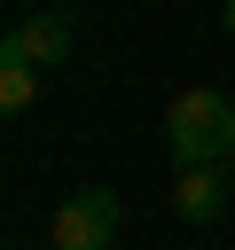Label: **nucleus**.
Returning <instances> with one entry per match:
<instances>
[{"label": "nucleus", "instance_id": "20e7f679", "mask_svg": "<svg viewBox=\"0 0 235 250\" xmlns=\"http://www.w3.org/2000/svg\"><path fill=\"white\" fill-rule=\"evenodd\" d=\"M0 47H16V55H24V62H39V70H63V55H70V16L31 8V16H16V31H8Z\"/></svg>", "mask_w": 235, "mask_h": 250}, {"label": "nucleus", "instance_id": "7ed1b4c3", "mask_svg": "<svg viewBox=\"0 0 235 250\" xmlns=\"http://www.w3.org/2000/svg\"><path fill=\"white\" fill-rule=\"evenodd\" d=\"M227 195H235V164H180V180H172V211L196 227H212L227 211Z\"/></svg>", "mask_w": 235, "mask_h": 250}, {"label": "nucleus", "instance_id": "f257e3e1", "mask_svg": "<svg viewBox=\"0 0 235 250\" xmlns=\"http://www.w3.org/2000/svg\"><path fill=\"white\" fill-rule=\"evenodd\" d=\"M164 148H172V164H235V94L180 86L164 109Z\"/></svg>", "mask_w": 235, "mask_h": 250}, {"label": "nucleus", "instance_id": "39448f33", "mask_svg": "<svg viewBox=\"0 0 235 250\" xmlns=\"http://www.w3.org/2000/svg\"><path fill=\"white\" fill-rule=\"evenodd\" d=\"M31 102H39V62H24L16 47H0V109L24 117Z\"/></svg>", "mask_w": 235, "mask_h": 250}, {"label": "nucleus", "instance_id": "f03ea898", "mask_svg": "<svg viewBox=\"0 0 235 250\" xmlns=\"http://www.w3.org/2000/svg\"><path fill=\"white\" fill-rule=\"evenodd\" d=\"M55 250H110V234H118V195L110 188H78V195H63V211H55Z\"/></svg>", "mask_w": 235, "mask_h": 250}, {"label": "nucleus", "instance_id": "423d86ee", "mask_svg": "<svg viewBox=\"0 0 235 250\" xmlns=\"http://www.w3.org/2000/svg\"><path fill=\"white\" fill-rule=\"evenodd\" d=\"M219 23H227V39H235V0H227V8H219Z\"/></svg>", "mask_w": 235, "mask_h": 250}]
</instances>
